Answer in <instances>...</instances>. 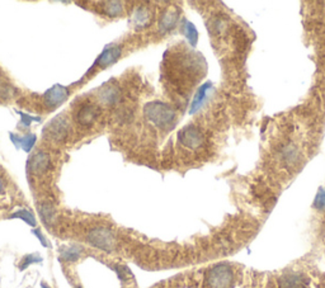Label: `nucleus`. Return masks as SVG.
Listing matches in <instances>:
<instances>
[{
    "mask_svg": "<svg viewBox=\"0 0 325 288\" xmlns=\"http://www.w3.org/2000/svg\"><path fill=\"white\" fill-rule=\"evenodd\" d=\"M144 112H145L147 120L162 130H170L176 125V110L166 103L156 101L150 102L145 106Z\"/></svg>",
    "mask_w": 325,
    "mask_h": 288,
    "instance_id": "nucleus-1",
    "label": "nucleus"
},
{
    "mask_svg": "<svg viewBox=\"0 0 325 288\" xmlns=\"http://www.w3.org/2000/svg\"><path fill=\"white\" fill-rule=\"evenodd\" d=\"M234 281V272L229 264H217L212 267L206 275L210 288H229Z\"/></svg>",
    "mask_w": 325,
    "mask_h": 288,
    "instance_id": "nucleus-2",
    "label": "nucleus"
},
{
    "mask_svg": "<svg viewBox=\"0 0 325 288\" xmlns=\"http://www.w3.org/2000/svg\"><path fill=\"white\" fill-rule=\"evenodd\" d=\"M87 240L93 248L103 252H112L117 246V240L113 233L106 227H94L87 235Z\"/></svg>",
    "mask_w": 325,
    "mask_h": 288,
    "instance_id": "nucleus-3",
    "label": "nucleus"
},
{
    "mask_svg": "<svg viewBox=\"0 0 325 288\" xmlns=\"http://www.w3.org/2000/svg\"><path fill=\"white\" fill-rule=\"evenodd\" d=\"M179 143L182 144L184 147L191 150L199 149L203 143H205V136L199 127L196 126H185L178 132Z\"/></svg>",
    "mask_w": 325,
    "mask_h": 288,
    "instance_id": "nucleus-4",
    "label": "nucleus"
},
{
    "mask_svg": "<svg viewBox=\"0 0 325 288\" xmlns=\"http://www.w3.org/2000/svg\"><path fill=\"white\" fill-rule=\"evenodd\" d=\"M69 91L62 85H54L45 93V103L47 107L55 108L66 101Z\"/></svg>",
    "mask_w": 325,
    "mask_h": 288,
    "instance_id": "nucleus-5",
    "label": "nucleus"
},
{
    "mask_svg": "<svg viewBox=\"0 0 325 288\" xmlns=\"http://www.w3.org/2000/svg\"><path fill=\"white\" fill-rule=\"evenodd\" d=\"M50 164H51V160H50L49 154H46L43 151H38L28 162V169L33 174L41 175L47 172V169L50 168Z\"/></svg>",
    "mask_w": 325,
    "mask_h": 288,
    "instance_id": "nucleus-6",
    "label": "nucleus"
},
{
    "mask_svg": "<svg viewBox=\"0 0 325 288\" xmlns=\"http://www.w3.org/2000/svg\"><path fill=\"white\" fill-rule=\"evenodd\" d=\"M212 89V83L211 81H206L205 84H202L201 87L199 88V90L196 93L195 98H193L192 104H191V109H189V113L193 114L196 113L199 108L203 106V103L207 99V95L210 93V90Z\"/></svg>",
    "mask_w": 325,
    "mask_h": 288,
    "instance_id": "nucleus-7",
    "label": "nucleus"
},
{
    "mask_svg": "<svg viewBox=\"0 0 325 288\" xmlns=\"http://www.w3.org/2000/svg\"><path fill=\"white\" fill-rule=\"evenodd\" d=\"M121 56V49L114 46V47H109V49H106L102 52L99 57L97 60V65L99 68H107V66L112 65L113 62H116L118 60V57Z\"/></svg>",
    "mask_w": 325,
    "mask_h": 288,
    "instance_id": "nucleus-8",
    "label": "nucleus"
},
{
    "mask_svg": "<svg viewBox=\"0 0 325 288\" xmlns=\"http://www.w3.org/2000/svg\"><path fill=\"white\" fill-rule=\"evenodd\" d=\"M97 116L98 112L94 106H91V104H84V106H81L80 109H79L78 114H76V118H78V122L80 123V125H83V126H89V125L94 122Z\"/></svg>",
    "mask_w": 325,
    "mask_h": 288,
    "instance_id": "nucleus-9",
    "label": "nucleus"
},
{
    "mask_svg": "<svg viewBox=\"0 0 325 288\" xmlns=\"http://www.w3.org/2000/svg\"><path fill=\"white\" fill-rule=\"evenodd\" d=\"M66 131H68V125L61 117L52 121L47 127V135L54 140H61L65 137Z\"/></svg>",
    "mask_w": 325,
    "mask_h": 288,
    "instance_id": "nucleus-10",
    "label": "nucleus"
},
{
    "mask_svg": "<svg viewBox=\"0 0 325 288\" xmlns=\"http://www.w3.org/2000/svg\"><path fill=\"white\" fill-rule=\"evenodd\" d=\"M10 139L13 141V144L16 145V147H20L23 151L30 152L32 150V147L36 144V135H32V133H28L26 136L23 137H18L14 136L13 133H10Z\"/></svg>",
    "mask_w": 325,
    "mask_h": 288,
    "instance_id": "nucleus-11",
    "label": "nucleus"
},
{
    "mask_svg": "<svg viewBox=\"0 0 325 288\" xmlns=\"http://www.w3.org/2000/svg\"><path fill=\"white\" fill-rule=\"evenodd\" d=\"M178 22V13L177 10H168L162 14V19H160V31L162 32H168L170 29H173L177 26Z\"/></svg>",
    "mask_w": 325,
    "mask_h": 288,
    "instance_id": "nucleus-12",
    "label": "nucleus"
},
{
    "mask_svg": "<svg viewBox=\"0 0 325 288\" xmlns=\"http://www.w3.org/2000/svg\"><path fill=\"white\" fill-rule=\"evenodd\" d=\"M118 97H120V93L114 87L103 88L99 91V101L104 104H108V106L116 103L118 101Z\"/></svg>",
    "mask_w": 325,
    "mask_h": 288,
    "instance_id": "nucleus-13",
    "label": "nucleus"
},
{
    "mask_svg": "<svg viewBox=\"0 0 325 288\" xmlns=\"http://www.w3.org/2000/svg\"><path fill=\"white\" fill-rule=\"evenodd\" d=\"M83 252V248L79 245H72V246H66L64 249H61L60 252V255L64 260H68V262H75L76 259H79Z\"/></svg>",
    "mask_w": 325,
    "mask_h": 288,
    "instance_id": "nucleus-14",
    "label": "nucleus"
},
{
    "mask_svg": "<svg viewBox=\"0 0 325 288\" xmlns=\"http://www.w3.org/2000/svg\"><path fill=\"white\" fill-rule=\"evenodd\" d=\"M9 218H19V220H22L23 222H26L27 225H30V226L32 227L37 226V220L36 217H35V215H33L31 211L24 210V208L13 212V214L9 216Z\"/></svg>",
    "mask_w": 325,
    "mask_h": 288,
    "instance_id": "nucleus-15",
    "label": "nucleus"
},
{
    "mask_svg": "<svg viewBox=\"0 0 325 288\" xmlns=\"http://www.w3.org/2000/svg\"><path fill=\"white\" fill-rule=\"evenodd\" d=\"M150 12L146 8H139L133 14V23L136 27H144L146 26L150 20Z\"/></svg>",
    "mask_w": 325,
    "mask_h": 288,
    "instance_id": "nucleus-16",
    "label": "nucleus"
},
{
    "mask_svg": "<svg viewBox=\"0 0 325 288\" xmlns=\"http://www.w3.org/2000/svg\"><path fill=\"white\" fill-rule=\"evenodd\" d=\"M184 33L187 39H188V42L191 43V46L196 47V45L199 42V31H197V28L195 27V24L191 22H185Z\"/></svg>",
    "mask_w": 325,
    "mask_h": 288,
    "instance_id": "nucleus-17",
    "label": "nucleus"
},
{
    "mask_svg": "<svg viewBox=\"0 0 325 288\" xmlns=\"http://www.w3.org/2000/svg\"><path fill=\"white\" fill-rule=\"evenodd\" d=\"M122 3L121 1H107L104 3V12L109 17H118L122 14Z\"/></svg>",
    "mask_w": 325,
    "mask_h": 288,
    "instance_id": "nucleus-18",
    "label": "nucleus"
},
{
    "mask_svg": "<svg viewBox=\"0 0 325 288\" xmlns=\"http://www.w3.org/2000/svg\"><path fill=\"white\" fill-rule=\"evenodd\" d=\"M38 214H39V216H41V218H42L45 222L50 223L54 221V217H55V210H54V207L50 206V204L42 203L38 206Z\"/></svg>",
    "mask_w": 325,
    "mask_h": 288,
    "instance_id": "nucleus-19",
    "label": "nucleus"
},
{
    "mask_svg": "<svg viewBox=\"0 0 325 288\" xmlns=\"http://www.w3.org/2000/svg\"><path fill=\"white\" fill-rule=\"evenodd\" d=\"M282 287L283 288H301V285H303V282H301V278H300L299 275L296 274H291V275H286V277H283L282 281Z\"/></svg>",
    "mask_w": 325,
    "mask_h": 288,
    "instance_id": "nucleus-20",
    "label": "nucleus"
},
{
    "mask_svg": "<svg viewBox=\"0 0 325 288\" xmlns=\"http://www.w3.org/2000/svg\"><path fill=\"white\" fill-rule=\"evenodd\" d=\"M42 262V258L39 256V254H30V255H26L22 259L19 264V269L23 270V269L28 268L31 264H35V263H41Z\"/></svg>",
    "mask_w": 325,
    "mask_h": 288,
    "instance_id": "nucleus-21",
    "label": "nucleus"
},
{
    "mask_svg": "<svg viewBox=\"0 0 325 288\" xmlns=\"http://www.w3.org/2000/svg\"><path fill=\"white\" fill-rule=\"evenodd\" d=\"M312 207L316 208V210H319V211H322L325 208V188L320 187L318 189V193H316V196H315V199H314Z\"/></svg>",
    "mask_w": 325,
    "mask_h": 288,
    "instance_id": "nucleus-22",
    "label": "nucleus"
},
{
    "mask_svg": "<svg viewBox=\"0 0 325 288\" xmlns=\"http://www.w3.org/2000/svg\"><path fill=\"white\" fill-rule=\"evenodd\" d=\"M299 159V151L295 146H289L285 149V160L286 162H296Z\"/></svg>",
    "mask_w": 325,
    "mask_h": 288,
    "instance_id": "nucleus-23",
    "label": "nucleus"
},
{
    "mask_svg": "<svg viewBox=\"0 0 325 288\" xmlns=\"http://www.w3.org/2000/svg\"><path fill=\"white\" fill-rule=\"evenodd\" d=\"M20 114V123L22 125H24L26 127H28L32 122H39L41 121V118H38V117H31L28 116V114H24V113H19Z\"/></svg>",
    "mask_w": 325,
    "mask_h": 288,
    "instance_id": "nucleus-24",
    "label": "nucleus"
},
{
    "mask_svg": "<svg viewBox=\"0 0 325 288\" xmlns=\"http://www.w3.org/2000/svg\"><path fill=\"white\" fill-rule=\"evenodd\" d=\"M32 233H33V235H36L37 239L41 241V244H42L45 248H50V243L47 241L46 236H43V234L41 233V230H39V229H35V230H32Z\"/></svg>",
    "mask_w": 325,
    "mask_h": 288,
    "instance_id": "nucleus-25",
    "label": "nucleus"
},
{
    "mask_svg": "<svg viewBox=\"0 0 325 288\" xmlns=\"http://www.w3.org/2000/svg\"><path fill=\"white\" fill-rule=\"evenodd\" d=\"M4 191H5V185H4L3 179L0 178V195H3Z\"/></svg>",
    "mask_w": 325,
    "mask_h": 288,
    "instance_id": "nucleus-26",
    "label": "nucleus"
},
{
    "mask_svg": "<svg viewBox=\"0 0 325 288\" xmlns=\"http://www.w3.org/2000/svg\"><path fill=\"white\" fill-rule=\"evenodd\" d=\"M41 288H51V287H50L49 285H46L45 282H42V283H41Z\"/></svg>",
    "mask_w": 325,
    "mask_h": 288,
    "instance_id": "nucleus-27",
    "label": "nucleus"
}]
</instances>
